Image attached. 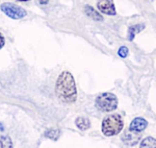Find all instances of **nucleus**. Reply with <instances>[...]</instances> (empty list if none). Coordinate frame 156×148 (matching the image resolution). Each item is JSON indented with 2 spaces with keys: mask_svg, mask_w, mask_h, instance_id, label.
<instances>
[{
  "mask_svg": "<svg viewBox=\"0 0 156 148\" xmlns=\"http://www.w3.org/2000/svg\"><path fill=\"white\" fill-rule=\"evenodd\" d=\"M55 93L60 101L73 103L77 99V89L73 75L68 71L60 73L55 84Z\"/></svg>",
  "mask_w": 156,
  "mask_h": 148,
  "instance_id": "obj_1",
  "label": "nucleus"
},
{
  "mask_svg": "<svg viewBox=\"0 0 156 148\" xmlns=\"http://www.w3.org/2000/svg\"><path fill=\"white\" fill-rule=\"evenodd\" d=\"M124 127L123 119L120 115H109L102 121V132L106 137L115 136L120 134Z\"/></svg>",
  "mask_w": 156,
  "mask_h": 148,
  "instance_id": "obj_2",
  "label": "nucleus"
},
{
  "mask_svg": "<svg viewBox=\"0 0 156 148\" xmlns=\"http://www.w3.org/2000/svg\"><path fill=\"white\" fill-rule=\"evenodd\" d=\"M96 106L102 112H112L118 107V98L112 93H102L96 98Z\"/></svg>",
  "mask_w": 156,
  "mask_h": 148,
  "instance_id": "obj_3",
  "label": "nucleus"
},
{
  "mask_svg": "<svg viewBox=\"0 0 156 148\" xmlns=\"http://www.w3.org/2000/svg\"><path fill=\"white\" fill-rule=\"evenodd\" d=\"M0 9L12 19H22L27 15L26 11L21 6H18L14 3L5 2L0 5Z\"/></svg>",
  "mask_w": 156,
  "mask_h": 148,
  "instance_id": "obj_4",
  "label": "nucleus"
},
{
  "mask_svg": "<svg viewBox=\"0 0 156 148\" xmlns=\"http://www.w3.org/2000/svg\"><path fill=\"white\" fill-rule=\"evenodd\" d=\"M97 7L100 12L105 15L115 16V15L117 14L112 0H99L97 3Z\"/></svg>",
  "mask_w": 156,
  "mask_h": 148,
  "instance_id": "obj_5",
  "label": "nucleus"
},
{
  "mask_svg": "<svg viewBox=\"0 0 156 148\" xmlns=\"http://www.w3.org/2000/svg\"><path fill=\"white\" fill-rule=\"evenodd\" d=\"M148 126V122L147 120H145L144 118H135L133 119V121L130 123L129 130L132 132H140L144 129H146V127Z\"/></svg>",
  "mask_w": 156,
  "mask_h": 148,
  "instance_id": "obj_6",
  "label": "nucleus"
},
{
  "mask_svg": "<svg viewBox=\"0 0 156 148\" xmlns=\"http://www.w3.org/2000/svg\"><path fill=\"white\" fill-rule=\"evenodd\" d=\"M122 139H123V141H124V143H126L127 145H135L140 141V136L138 134H129V132H126V134L123 136Z\"/></svg>",
  "mask_w": 156,
  "mask_h": 148,
  "instance_id": "obj_7",
  "label": "nucleus"
},
{
  "mask_svg": "<svg viewBox=\"0 0 156 148\" xmlns=\"http://www.w3.org/2000/svg\"><path fill=\"white\" fill-rule=\"evenodd\" d=\"M84 13H85V15H87V17H90V18L96 20V21H102V20H103L101 15H100L99 13L96 11V9H93V7L90 6V5H85Z\"/></svg>",
  "mask_w": 156,
  "mask_h": 148,
  "instance_id": "obj_8",
  "label": "nucleus"
},
{
  "mask_svg": "<svg viewBox=\"0 0 156 148\" xmlns=\"http://www.w3.org/2000/svg\"><path fill=\"white\" fill-rule=\"evenodd\" d=\"M75 124L80 130H87L90 127V122L87 117H78L75 120Z\"/></svg>",
  "mask_w": 156,
  "mask_h": 148,
  "instance_id": "obj_9",
  "label": "nucleus"
},
{
  "mask_svg": "<svg viewBox=\"0 0 156 148\" xmlns=\"http://www.w3.org/2000/svg\"><path fill=\"white\" fill-rule=\"evenodd\" d=\"M145 28V25L144 24H136V25H133L129 28V31H128V39L130 40V41H132L133 39H134L135 34H137V32L142 31L143 29Z\"/></svg>",
  "mask_w": 156,
  "mask_h": 148,
  "instance_id": "obj_10",
  "label": "nucleus"
},
{
  "mask_svg": "<svg viewBox=\"0 0 156 148\" xmlns=\"http://www.w3.org/2000/svg\"><path fill=\"white\" fill-rule=\"evenodd\" d=\"M140 148H156V139L154 138H145L142 142H140Z\"/></svg>",
  "mask_w": 156,
  "mask_h": 148,
  "instance_id": "obj_11",
  "label": "nucleus"
},
{
  "mask_svg": "<svg viewBox=\"0 0 156 148\" xmlns=\"http://www.w3.org/2000/svg\"><path fill=\"white\" fill-rule=\"evenodd\" d=\"M0 145H1V148H12V142L11 138L7 136H2L0 138Z\"/></svg>",
  "mask_w": 156,
  "mask_h": 148,
  "instance_id": "obj_12",
  "label": "nucleus"
},
{
  "mask_svg": "<svg viewBox=\"0 0 156 148\" xmlns=\"http://www.w3.org/2000/svg\"><path fill=\"white\" fill-rule=\"evenodd\" d=\"M59 134L60 132L57 129H50V130H47L46 132H45V136L47 138H49V139L53 140V141H56L57 139H58L59 137Z\"/></svg>",
  "mask_w": 156,
  "mask_h": 148,
  "instance_id": "obj_13",
  "label": "nucleus"
},
{
  "mask_svg": "<svg viewBox=\"0 0 156 148\" xmlns=\"http://www.w3.org/2000/svg\"><path fill=\"white\" fill-rule=\"evenodd\" d=\"M128 48L127 47H125V46H122L121 48L119 49V51H118V53H119V56L121 57H123V59H125L127 56H128Z\"/></svg>",
  "mask_w": 156,
  "mask_h": 148,
  "instance_id": "obj_14",
  "label": "nucleus"
},
{
  "mask_svg": "<svg viewBox=\"0 0 156 148\" xmlns=\"http://www.w3.org/2000/svg\"><path fill=\"white\" fill-rule=\"evenodd\" d=\"M4 44H5V39H4L3 34L0 32V49H1L2 47L4 46Z\"/></svg>",
  "mask_w": 156,
  "mask_h": 148,
  "instance_id": "obj_15",
  "label": "nucleus"
},
{
  "mask_svg": "<svg viewBox=\"0 0 156 148\" xmlns=\"http://www.w3.org/2000/svg\"><path fill=\"white\" fill-rule=\"evenodd\" d=\"M48 1H49V0H39V2H40V3H42V4H47V3H48Z\"/></svg>",
  "mask_w": 156,
  "mask_h": 148,
  "instance_id": "obj_16",
  "label": "nucleus"
},
{
  "mask_svg": "<svg viewBox=\"0 0 156 148\" xmlns=\"http://www.w3.org/2000/svg\"><path fill=\"white\" fill-rule=\"evenodd\" d=\"M18 1H21V2H25V1H29V0H18Z\"/></svg>",
  "mask_w": 156,
  "mask_h": 148,
  "instance_id": "obj_17",
  "label": "nucleus"
}]
</instances>
